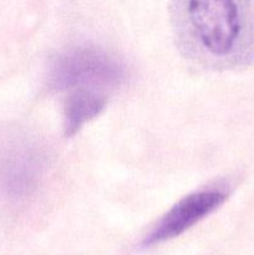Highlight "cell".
Returning a JSON list of instances; mask_svg holds the SVG:
<instances>
[{
    "label": "cell",
    "instance_id": "6da1fadb",
    "mask_svg": "<svg viewBox=\"0 0 254 255\" xmlns=\"http://www.w3.org/2000/svg\"><path fill=\"white\" fill-rule=\"evenodd\" d=\"M176 45L192 65L226 71L254 61V0H171Z\"/></svg>",
    "mask_w": 254,
    "mask_h": 255
},
{
    "label": "cell",
    "instance_id": "7a4b0ae2",
    "mask_svg": "<svg viewBox=\"0 0 254 255\" xmlns=\"http://www.w3.org/2000/svg\"><path fill=\"white\" fill-rule=\"evenodd\" d=\"M125 67L115 56L96 46H76L54 57L49 85L56 91L94 89L109 92L124 82Z\"/></svg>",
    "mask_w": 254,
    "mask_h": 255
},
{
    "label": "cell",
    "instance_id": "3957f363",
    "mask_svg": "<svg viewBox=\"0 0 254 255\" xmlns=\"http://www.w3.org/2000/svg\"><path fill=\"white\" fill-rule=\"evenodd\" d=\"M227 198L228 192L221 186L208 187L184 197L159 219L143 244L149 247L179 236L216 211Z\"/></svg>",
    "mask_w": 254,
    "mask_h": 255
},
{
    "label": "cell",
    "instance_id": "277c9868",
    "mask_svg": "<svg viewBox=\"0 0 254 255\" xmlns=\"http://www.w3.org/2000/svg\"><path fill=\"white\" fill-rule=\"evenodd\" d=\"M37 146L24 143L12 151L6 161L7 186L14 196L25 197L35 191L46 168V157Z\"/></svg>",
    "mask_w": 254,
    "mask_h": 255
},
{
    "label": "cell",
    "instance_id": "5b68a950",
    "mask_svg": "<svg viewBox=\"0 0 254 255\" xmlns=\"http://www.w3.org/2000/svg\"><path fill=\"white\" fill-rule=\"evenodd\" d=\"M107 92L94 89L70 90L64 105V128L67 137L74 136L86 122L97 117L105 109Z\"/></svg>",
    "mask_w": 254,
    "mask_h": 255
}]
</instances>
